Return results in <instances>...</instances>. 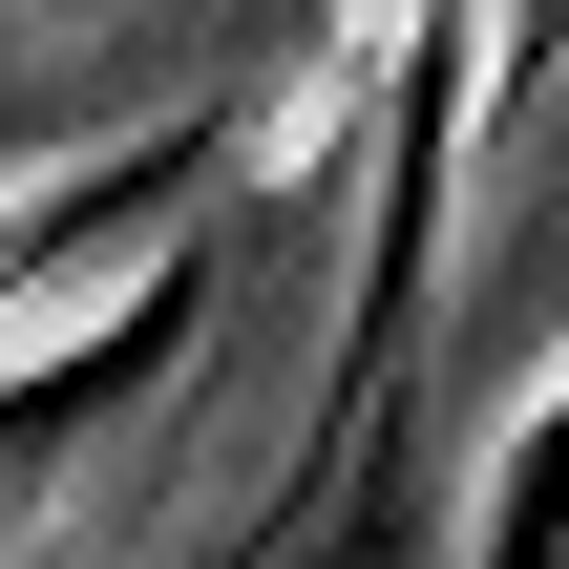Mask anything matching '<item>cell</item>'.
I'll use <instances>...</instances> for the list:
<instances>
[{
    "mask_svg": "<svg viewBox=\"0 0 569 569\" xmlns=\"http://www.w3.org/2000/svg\"><path fill=\"white\" fill-rule=\"evenodd\" d=\"M486 549H507V569H528V549H569V401L507 443V486H486Z\"/></svg>",
    "mask_w": 569,
    "mask_h": 569,
    "instance_id": "cell-1",
    "label": "cell"
}]
</instances>
